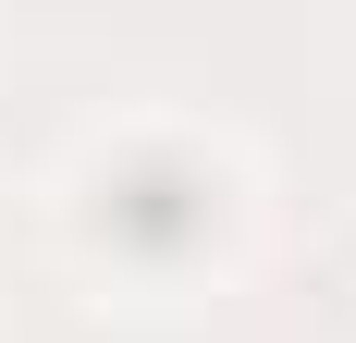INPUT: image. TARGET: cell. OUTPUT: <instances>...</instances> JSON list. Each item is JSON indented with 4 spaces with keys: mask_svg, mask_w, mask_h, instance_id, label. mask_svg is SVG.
Returning a JSON list of instances; mask_svg holds the SVG:
<instances>
[{
    "mask_svg": "<svg viewBox=\"0 0 356 343\" xmlns=\"http://www.w3.org/2000/svg\"><path fill=\"white\" fill-rule=\"evenodd\" d=\"M209 208H221V184H209L197 160L136 147V160L99 184V233L123 245V258H147V270H172V258H197V245H209Z\"/></svg>",
    "mask_w": 356,
    "mask_h": 343,
    "instance_id": "cell-1",
    "label": "cell"
}]
</instances>
